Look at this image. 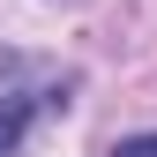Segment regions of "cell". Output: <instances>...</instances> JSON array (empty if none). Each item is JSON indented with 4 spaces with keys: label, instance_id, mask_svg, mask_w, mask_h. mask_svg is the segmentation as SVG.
Wrapping results in <instances>:
<instances>
[{
    "label": "cell",
    "instance_id": "cell-2",
    "mask_svg": "<svg viewBox=\"0 0 157 157\" xmlns=\"http://www.w3.org/2000/svg\"><path fill=\"white\" fill-rule=\"evenodd\" d=\"M112 157H157V135H127V142H112Z\"/></svg>",
    "mask_w": 157,
    "mask_h": 157
},
{
    "label": "cell",
    "instance_id": "cell-1",
    "mask_svg": "<svg viewBox=\"0 0 157 157\" xmlns=\"http://www.w3.org/2000/svg\"><path fill=\"white\" fill-rule=\"evenodd\" d=\"M30 120H37V97H0V157H15V150H23Z\"/></svg>",
    "mask_w": 157,
    "mask_h": 157
}]
</instances>
